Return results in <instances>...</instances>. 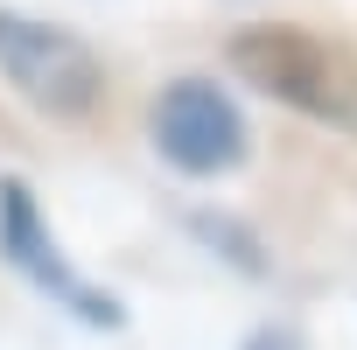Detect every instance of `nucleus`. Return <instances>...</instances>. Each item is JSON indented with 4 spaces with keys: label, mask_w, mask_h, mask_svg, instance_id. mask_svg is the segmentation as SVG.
<instances>
[{
    "label": "nucleus",
    "mask_w": 357,
    "mask_h": 350,
    "mask_svg": "<svg viewBox=\"0 0 357 350\" xmlns=\"http://www.w3.org/2000/svg\"><path fill=\"white\" fill-rule=\"evenodd\" d=\"M231 63L287 112L357 133V50H343L336 36H315L294 22H252L231 36Z\"/></svg>",
    "instance_id": "1"
},
{
    "label": "nucleus",
    "mask_w": 357,
    "mask_h": 350,
    "mask_svg": "<svg viewBox=\"0 0 357 350\" xmlns=\"http://www.w3.org/2000/svg\"><path fill=\"white\" fill-rule=\"evenodd\" d=\"M0 77L43 119H63V126L91 119L105 98V63L91 56V43L56 29V22L15 15V8H0Z\"/></svg>",
    "instance_id": "2"
},
{
    "label": "nucleus",
    "mask_w": 357,
    "mask_h": 350,
    "mask_svg": "<svg viewBox=\"0 0 357 350\" xmlns=\"http://www.w3.org/2000/svg\"><path fill=\"white\" fill-rule=\"evenodd\" d=\"M0 259H8L36 294H50L56 308H70V315L98 322V329L119 322V308L56 252V231H50V218H43V204H36V190L22 175H0Z\"/></svg>",
    "instance_id": "3"
},
{
    "label": "nucleus",
    "mask_w": 357,
    "mask_h": 350,
    "mask_svg": "<svg viewBox=\"0 0 357 350\" xmlns=\"http://www.w3.org/2000/svg\"><path fill=\"white\" fill-rule=\"evenodd\" d=\"M147 133L161 147L168 168H183V175H225L238 154H245V119L238 105L225 98V84L211 77H175L161 84L154 112H147Z\"/></svg>",
    "instance_id": "4"
}]
</instances>
